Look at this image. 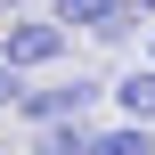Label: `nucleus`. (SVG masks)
<instances>
[{
    "mask_svg": "<svg viewBox=\"0 0 155 155\" xmlns=\"http://www.w3.org/2000/svg\"><path fill=\"white\" fill-rule=\"evenodd\" d=\"M49 16L65 33H90V41H131V25H139L131 0H49Z\"/></svg>",
    "mask_w": 155,
    "mask_h": 155,
    "instance_id": "nucleus-3",
    "label": "nucleus"
},
{
    "mask_svg": "<svg viewBox=\"0 0 155 155\" xmlns=\"http://www.w3.org/2000/svg\"><path fill=\"white\" fill-rule=\"evenodd\" d=\"M106 98H114L131 123H155V57H147V65H131L123 82H106Z\"/></svg>",
    "mask_w": 155,
    "mask_h": 155,
    "instance_id": "nucleus-4",
    "label": "nucleus"
},
{
    "mask_svg": "<svg viewBox=\"0 0 155 155\" xmlns=\"http://www.w3.org/2000/svg\"><path fill=\"white\" fill-rule=\"evenodd\" d=\"M65 49H74V33L49 16V8H25V16H0V57L8 65H25V74H41V65H65Z\"/></svg>",
    "mask_w": 155,
    "mask_h": 155,
    "instance_id": "nucleus-1",
    "label": "nucleus"
},
{
    "mask_svg": "<svg viewBox=\"0 0 155 155\" xmlns=\"http://www.w3.org/2000/svg\"><path fill=\"white\" fill-rule=\"evenodd\" d=\"M147 147H155V123H131V114L106 123V131L90 123V155H147Z\"/></svg>",
    "mask_w": 155,
    "mask_h": 155,
    "instance_id": "nucleus-5",
    "label": "nucleus"
},
{
    "mask_svg": "<svg viewBox=\"0 0 155 155\" xmlns=\"http://www.w3.org/2000/svg\"><path fill=\"white\" fill-rule=\"evenodd\" d=\"M25 8H41V0H0V16H25Z\"/></svg>",
    "mask_w": 155,
    "mask_h": 155,
    "instance_id": "nucleus-7",
    "label": "nucleus"
},
{
    "mask_svg": "<svg viewBox=\"0 0 155 155\" xmlns=\"http://www.w3.org/2000/svg\"><path fill=\"white\" fill-rule=\"evenodd\" d=\"M131 8H139V16H147V25H155V0H131Z\"/></svg>",
    "mask_w": 155,
    "mask_h": 155,
    "instance_id": "nucleus-8",
    "label": "nucleus"
},
{
    "mask_svg": "<svg viewBox=\"0 0 155 155\" xmlns=\"http://www.w3.org/2000/svg\"><path fill=\"white\" fill-rule=\"evenodd\" d=\"M16 90H25V65H8V57H0V114L16 106Z\"/></svg>",
    "mask_w": 155,
    "mask_h": 155,
    "instance_id": "nucleus-6",
    "label": "nucleus"
},
{
    "mask_svg": "<svg viewBox=\"0 0 155 155\" xmlns=\"http://www.w3.org/2000/svg\"><path fill=\"white\" fill-rule=\"evenodd\" d=\"M98 98H106V82H98V74H57L49 90H33V82H25L8 114H25V123H57V114H90Z\"/></svg>",
    "mask_w": 155,
    "mask_h": 155,
    "instance_id": "nucleus-2",
    "label": "nucleus"
}]
</instances>
